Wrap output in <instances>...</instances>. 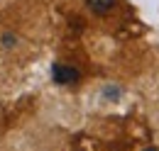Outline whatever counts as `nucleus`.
Masks as SVG:
<instances>
[{"label":"nucleus","instance_id":"nucleus-3","mask_svg":"<svg viewBox=\"0 0 159 151\" xmlns=\"http://www.w3.org/2000/svg\"><path fill=\"white\" fill-rule=\"evenodd\" d=\"M103 97L105 100H120V88L118 85H105L103 88Z\"/></svg>","mask_w":159,"mask_h":151},{"label":"nucleus","instance_id":"nucleus-4","mask_svg":"<svg viewBox=\"0 0 159 151\" xmlns=\"http://www.w3.org/2000/svg\"><path fill=\"white\" fill-rule=\"evenodd\" d=\"M0 44H2L5 49H12V46L17 44V39L12 37V34H2V39H0Z\"/></svg>","mask_w":159,"mask_h":151},{"label":"nucleus","instance_id":"nucleus-5","mask_svg":"<svg viewBox=\"0 0 159 151\" xmlns=\"http://www.w3.org/2000/svg\"><path fill=\"white\" fill-rule=\"evenodd\" d=\"M144 151H157V149H154V146H147V149H144Z\"/></svg>","mask_w":159,"mask_h":151},{"label":"nucleus","instance_id":"nucleus-2","mask_svg":"<svg viewBox=\"0 0 159 151\" xmlns=\"http://www.w3.org/2000/svg\"><path fill=\"white\" fill-rule=\"evenodd\" d=\"M113 5H115V0H86V7L96 15H108L113 10Z\"/></svg>","mask_w":159,"mask_h":151},{"label":"nucleus","instance_id":"nucleus-1","mask_svg":"<svg viewBox=\"0 0 159 151\" xmlns=\"http://www.w3.org/2000/svg\"><path fill=\"white\" fill-rule=\"evenodd\" d=\"M52 78H54V83H59V85H74V83L81 78V73H79L76 66L54 63V66H52Z\"/></svg>","mask_w":159,"mask_h":151}]
</instances>
